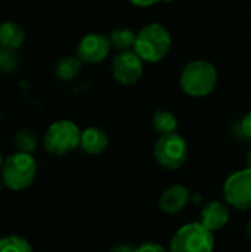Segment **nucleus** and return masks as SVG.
Listing matches in <instances>:
<instances>
[{"mask_svg": "<svg viewBox=\"0 0 251 252\" xmlns=\"http://www.w3.org/2000/svg\"><path fill=\"white\" fill-rule=\"evenodd\" d=\"M25 40V32L16 22L7 21L0 25V46L9 49H19Z\"/></svg>", "mask_w": 251, "mask_h": 252, "instance_id": "obj_13", "label": "nucleus"}, {"mask_svg": "<svg viewBox=\"0 0 251 252\" xmlns=\"http://www.w3.org/2000/svg\"><path fill=\"white\" fill-rule=\"evenodd\" d=\"M229 208L225 202L212 201L201 210V223L212 232H217L229 223Z\"/></svg>", "mask_w": 251, "mask_h": 252, "instance_id": "obj_11", "label": "nucleus"}, {"mask_svg": "<svg viewBox=\"0 0 251 252\" xmlns=\"http://www.w3.org/2000/svg\"><path fill=\"white\" fill-rule=\"evenodd\" d=\"M217 84L216 68L203 59L189 62L180 75V87L191 97H204L210 94Z\"/></svg>", "mask_w": 251, "mask_h": 252, "instance_id": "obj_2", "label": "nucleus"}, {"mask_svg": "<svg viewBox=\"0 0 251 252\" xmlns=\"http://www.w3.org/2000/svg\"><path fill=\"white\" fill-rule=\"evenodd\" d=\"M154 158L166 170H179L188 158V143L179 133H169L158 137L154 145Z\"/></svg>", "mask_w": 251, "mask_h": 252, "instance_id": "obj_6", "label": "nucleus"}, {"mask_svg": "<svg viewBox=\"0 0 251 252\" xmlns=\"http://www.w3.org/2000/svg\"><path fill=\"white\" fill-rule=\"evenodd\" d=\"M109 41H111V46L117 49L118 52L132 50L135 47L136 32L129 27H117L111 31Z\"/></svg>", "mask_w": 251, "mask_h": 252, "instance_id": "obj_15", "label": "nucleus"}, {"mask_svg": "<svg viewBox=\"0 0 251 252\" xmlns=\"http://www.w3.org/2000/svg\"><path fill=\"white\" fill-rule=\"evenodd\" d=\"M191 201V192L183 185H172L160 196V210L166 214H176L182 211Z\"/></svg>", "mask_w": 251, "mask_h": 252, "instance_id": "obj_10", "label": "nucleus"}, {"mask_svg": "<svg viewBox=\"0 0 251 252\" xmlns=\"http://www.w3.org/2000/svg\"><path fill=\"white\" fill-rule=\"evenodd\" d=\"M112 251L114 252H132V251H136V248H135V247H132V245H117V247H114V248H112Z\"/></svg>", "mask_w": 251, "mask_h": 252, "instance_id": "obj_23", "label": "nucleus"}, {"mask_svg": "<svg viewBox=\"0 0 251 252\" xmlns=\"http://www.w3.org/2000/svg\"><path fill=\"white\" fill-rule=\"evenodd\" d=\"M81 130L71 120H58L52 123L44 134V148L53 155H65L80 146Z\"/></svg>", "mask_w": 251, "mask_h": 252, "instance_id": "obj_5", "label": "nucleus"}, {"mask_svg": "<svg viewBox=\"0 0 251 252\" xmlns=\"http://www.w3.org/2000/svg\"><path fill=\"white\" fill-rule=\"evenodd\" d=\"M15 145H16L18 151L33 154L37 149V137L33 131L22 128L15 134Z\"/></svg>", "mask_w": 251, "mask_h": 252, "instance_id": "obj_18", "label": "nucleus"}, {"mask_svg": "<svg viewBox=\"0 0 251 252\" xmlns=\"http://www.w3.org/2000/svg\"><path fill=\"white\" fill-rule=\"evenodd\" d=\"M81 59L75 56H64L55 65V74L62 81L74 80L81 71Z\"/></svg>", "mask_w": 251, "mask_h": 252, "instance_id": "obj_14", "label": "nucleus"}, {"mask_svg": "<svg viewBox=\"0 0 251 252\" xmlns=\"http://www.w3.org/2000/svg\"><path fill=\"white\" fill-rule=\"evenodd\" d=\"M223 196L228 205L241 210H251V167L231 174L223 185Z\"/></svg>", "mask_w": 251, "mask_h": 252, "instance_id": "obj_7", "label": "nucleus"}, {"mask_svg": "<svg viewBox=\"0 0 251 252\" xmlns=\"http://www.w3.org/2000/svg\"><path fill=\"white\" fill-rule=\"evenodd\" d=\"M152 128L160 136L175 133L178 128V118L166 109H160L152 115Z\"/></svg>", "mask_w": 251, "mask_h": 252, "instance_id": "obj_16", "label": "nucleus"}, {"mask_svg": "<svg viewBox=\"0 0 251 252\" xmlns=\"http://www.w3.org/2000/svg\"><path fill=\"white\" fill-rule=\"evenodd\" d=\"M143 74V59L132 49L120 52L112 61V75L123 84H135Z\"/></svg>", "mask_w": 251, "mask_h": 252, "instance_id": "obj_8", "label": "nucleus"}, {"mask_svg": "<svg viewBox=\"0 0 251 252\" xmlns=\"http://www.w3.org/2000/svg\"><path fill=\"white\" fill-rule=\"evenodd\" d=\"M31 250L33 247L25 238L10 235L0 239V252H30Z\"/></svg>", "mask_w": 251, "mask_h": 252, "instance_id": "obj_17", "label": "nucleus"}, {"mask_svg": "<svg viewBox=\"0 0 251 252\" xmlns=\"http://www.w3.org/2000/svg\"><path fill=\"white\" fill-rule=\"evenodd\" d=\"M18 65V55L15 49L0 46V72H12Z\"/></svg>", "mask_w": 251, "mask_h": 252, "instance_id": "obj_19", "label": "nucleus"}, {"mask_svg": "<svg viewBox=\"0 0 251 252\" xmlns=\"http://www.w3.org/2000/svg\"><path fill=\"white\" fill-rule=\"evenodd\" d=\"M109 145L108 134L99 128V127H89L84 131H81V139H80V148L90 154V155H99L102 154Z\"/></svg>", "mask_w": 251, "mask_h": 252, "instance_id": "obj_12", "label": "nucleus"}, {"mask_svg": "<svg viewBox=\"0 0 251 252\" xmlns=\"http://www.w3.org/2000/svg\"><path fill=\"white\" fill-rule=\"evenodd\" d=\"M246 235H247L249 239H251V220H249L247 224H246Z\"/></svg>", "mask_w": 251, "mask_h": 252, "instance_id": "obj_24", "label": "nucleus"}, {"mask_svg": "<svg viewBox=\"0 0 251 252\" xmlns=\"http://www.w3.org/2000/svg\"><path fill=\"white\" fill-rule=\"evenodd\" d=\"M172 47V35L169 30L158 22L145 25L138 34L133 50L143 62H158L169 53Z\"/></svg>", "mask_w": 251, "mask_h": 252, "instance_id": "obj_1", "label": "nucleus"}, {"mask_svg": "<svg viewBox=\"0 0 251 252\" xmlns=\"http://www.w3.org/2000/svg\"><path fill=\"white\" fill-rule=\"evenodd\" d=\"M246 161H247V165L251 167V148L249 149V152H247V158H246Z\"/></svg>", "mask_w": 251, "mask_h": 252, "instance_id": "obj_25", "label": "nucleus"}, {"mask_svg": "<svg viewBox=\"0 0 251 252\" xmlns=\"http://www.w3.org/2000/svg\"><path fill=\"white\" fill-rule=\"evenodd\" d=\"M136 252H164V247L148 241V242H143L142 245H139L136 248Z\"/></svg>", "mask_w": 251, "mask_h": 252, "instance_id": "obj_21", "label": "nucleus"}, {"mask_svg": "<svg viewBox=\"0 0 251 252\" xmlns=\"http://www.w3.org/2000/svg\"><path fill=\"white\" fill-rule=\"evenodd\" d=\"M111 50L109 37L104 34H87L84 35L77 46V56L86 63H99L102 62Z\"/></svg>", "mask_w": 251, "mask_h": 252, "instance_id": "obj_9", "label": "nucleus"}, {"mask_svg": "<svg viewBox=\"0 0 251 252\" xmlns=\"http://www.w3.org/2000/svg\"><path fill=\"white\" fill-rule=\"evenodd\" d=\"M3 162H4V159H3V155H1V152H0V171H1V167H3Z\"/></svg>", "mask_w": 251, "mask_h": 252, "instance_id": "obj_26", "label": "nucleus"}, {"mask_svg": "<svg viewBox=\"0 0 251 252\" xmlns=\"http://www.w3.org/2000/svg\"><path fill=\"white\" fill-rule=\"evenodd\" d=\"M213 247V232L201 221L182 226L170 241V250L173 252H210Z\"/></svg>", "mask_w": 251, "mask_h": 252, "instance_id": "obj_4", "label": "nucleus"}, {"mask_svg": "<svg viewBox=\"0 0 251 252\" xmlns=\"http://www.w3.org/2000/svg\"><path fill=\"white\" fill-rule=\"evenodd\" d=\"M0 192H1V182H0Z\"/></svg>", "mask_w": 251, "mask_h": 252, "instance_id": "obj_27", "label": "nucleus"}, {"mask_svg": "<svg viewBox=\"0 0 251 252\" xmlns=\"http://www.w3.org/2000/svg\"><path fill=\"white\" fill-rule=\"evenodd\" d=\"M240 130H241V134H243L246 139L251 140V111L250 112H247V114L244 115V118L241 120V123H240Z\"/></svg>", "mask_w": 251, "mask_h": 252, "instance_id": "obj_20", "label": "nucleus"}, {"mask_svg": "<svg viewBox=\"0 0 251 252\" xmlns=\"http://www.w3.org/2000/svg\"><path fill=\"white\" fill-rule=\"evenodd\" d=\"M129 1L136 7H151V6L157 4L158 1H161V0H129Z\"/></svg>", "mask_w": 251, "mask_h": 252, "instance_id": "obj_22", "label": "nucleus"}, {"mask_svg": "<svg viewBox=\"0 0 251 252\" xmlns=\"http://www.w3.org/2000/svg\"><path fill=\"white\" fill-rule=\"evenodd\" d=\"M37 174V162L28 152L9 155L1 167V182L12 190H22L31 186Z\"/></svg>", "mask_w": 251, "mask_h": 252, "instance_id": "obj_3", "label": "nucleus"}]
</instances>
